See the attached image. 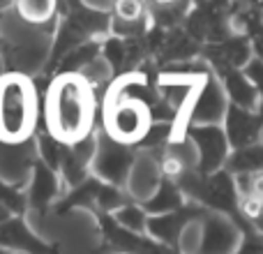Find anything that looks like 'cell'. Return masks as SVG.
I'll list each match as a JSON object with an SVG mask.
<instances>
[{
  "instance_id": "15",
  "label": "cell",
  "mask_w": 263,
  "mask_h": 254,
  "mask_svg": "<svg viewBox=\"0 0 263 254\" xmlns=\"http://www.w3.org/2000/svg\"><path fill=\"white\" fill-rule=\"evenodd\" d=\"M242 69H245V74L252 79V83H254L256 90H259V95H261L259 111H263V60L256 58V56H252V58L247 60V65H245Z\"/></svg>"
},
{
  "instance_id": "12",
  "label": "cell",
  "mask_w": 263,
  "mask_h": 254,
  "mask_svg": "<svg viewBox=\"0 0 263 254\" xmlns=\"http://www.w3.org/2000/svg\"><path fill=\"white\" fill-rule=\"evenodd\" d=\"M111 9H114V26H120L125 30L143 23L148 16L145 0H114Z\"/></svg>"
},
{
  "instance_id": "10",
  "label": "cell",
  "mask_w": 263,
  "mask_h": 254,
  "mask_svg": "<svg viewBox=\"0 0 263 254\" xmlns=\"http://www.w3.org/2000/svg\"><path fill=\"white\" fill-rule=\"evenodd\" d=\"M215 74L222 81L224 93H227L231 104L245 106V109H259L261 95L242 67H219V69H215Z\"/></svg>"
},
{
  "instance_id": "11",
  "label": "cell",
  "mask_w": 263,
  "mask_h": 254,
  "mask_svg": "<svg viewBox=\"0 0 263 254\" xmlns=\"http://www.w3.org/2000/svg\"><path fill=\"white\" fill-rule=\"evenodd\" d=\"M227 169H231L233 173L240 171H263V139L256 143H250L245 148L231 150L227 159Z\"/></svg>"
},
{
  "instance_id": "5",
  "label": "cell",
  "mask_w": 263,
  "mask_h": 254,
  "mask_svg": "<svg viewBox=\"0 0 263 254\" xmlns=\"http://www.w3.org/2000/svg\"><path fill=\"white\" fill-rule=\"evenodd\" d=\"M229 109V97L215 69L210 67L201 77L194 100L187 106V123H222Z\"/></svg>"
},
{
  "instance_id": "3",
  "label": "cell",
  "mask_w": 263,
  "mask_h": 254,
  "mask_svg": "<svg viewBox=\"0 0 263 254\" xmlns=\"http://www.w3.org/2000/svg\"><path fill=\"white\" fill-rule=\"evenodd\" d=\"M40 95L23 72L0 74V143H26L37 130Z\"/></svg>"
},
{
  "instance_id": "8",
  "label": "cell",
  "mask_w": 263,
  "mask_h": 254,
  "mask_svg": "<svg viewBox=\"0 0 263 254\" xmlns=\"http://www.w3.org/2000/svg\"><path fill=\"white\" fill-rule=\"evenodd\" d=\"M222 125L227 130L229 143H231L233 150L245 148V146L263 139V111L259 109H245V106L229 102Z\"/></svg>"
},
{
  "instance_id": "14",
  "label": "cell",
  "mask_w": 263,
  "mask_h": 254,
  "mask_svg": "<svg viewBox=\"0 0 263 254\" xmlns=\"http://www.w3.org/2000/svg\"><path fill=\"white\" fill-rule=\"evenodd\" d=\"M16 14L28 23H46L55 12V0H14Z\"/></svg>"
},
{
  "instance_id": "9",
  "label": "cell",
  "mask_w": 263,
  "mask_h": 254,
  "mask_svg": "<svg viewBox=\"0 0 263 254\" xmlns=\"http://www.w3.org/2000/svg\"><path fill=\"white\" fill-rule=\"evenodd\" d=\"M162 167H159V157H155V153H139L134 155V162L129 167L127 173V192L134 201H145L157 192L159 183H162Z\"/></svg>"
},
{
  "instance_id": "18",
  "label": "cell",
  "mask_w": 263,
  "mask_h": 254,
  "mask_svg": "<svg viewBox=\"0 0 263 254\" xmlns=\"http://www.w3.org/2000/svg\"><path fill=\"white\" fill-rule=\"evenodd\" d=\"M252 224H254V229H256V231L263 233V208H261V213L256 215L254 220H252Z\"/></svg>"
},
{
  "instance_id": "6",
  "label": "cell",
  "mask_w": 263,
  "mask_h": 254,
  "mask_svg": "<svg viewBox=\"0 0 263 254\" xmlns=\"http://www.w3.org/2000/svg\"><path fill=\"white\" fill-rule=\"evenodd\" d=\"M242 231L229 215L208 213L201 217V243H199V252L203 254H217V252H238L240 245Z\"/></svg>"
},
{
  "instance_id": "1",
  "label": "cell",
  "mask_w": 263,
  "mask_h": 254,
  "mask_svg": "<svg viewBox=\"0 0 263 254\" xmlns=\"http://www.w3.org/2000/svg\"><path fill=\"white\" fill-rule=\"evenodd\" d=\"M95 83L86 72L69 69L51 81L44 95V125L51 139L63 146H77L92 134L97 118Z\"/></svg>"
},
{
  "instance_id": "17",
  "label": "cell",
  "mask_w": 263,
  "mask_h": 254,
  "mask_svg": "<svg viewBox=\"0 0 263 254\" xmlns=\"http://www.w3.org/2000/svg\"><path fill=\"white\" fill-rule=\"evenodd\" d=\"M83 3H86L88 7H92V9H111L114 0H83Z\"/></svg>"
},
{
  "instance_id": "16",
  "label": "cell",
  "mask_w": 263,
  "mask_h": 254,
  "mask_svg": "<svg viewBox=\"0 0 263 254\" xmlns=\"http://www.w3.org/2000/svg\"><path fill=\"white\" fill-rule=\"evenodd\" d=\"M250 40H252V51H254V56L263 60V32H252Z\"/></svg>"
},
{
  "instance_id": "2",
  "label": "cell",
  "mask_w": 263,
  "mask_h": 254,
  "mask_svg": "<svg viewBox=\"0 0 263 254\" xmlns=\"http://www.w3.org/2000/svg\"><path fill=\"white\" fill-rule=\"evenodd\" d=\"M148 95V81L139 72H129L111 83L102 104V123L109 139L129 148L143 143L155 123L153 100Z\"/></svg>"
},
{
  "instance_id": "13",
  "label": "cell",
  "mask_w": 263,
  "mask_h": 254,
  "mask_svg": "<svg viewBox=\"0 0 263 254\" xmlns=\"http://www.w3.org/2000/svg\"><path fill=\"white\" fill-rule=\"evenodd\" d=\"M116 222L129 233H148V210L139 204H123L116 210Z\"/></svg>"
},
{
  "instance_id": "19",
  "label": "cell",
  "mask_w": 263,
  "mask_h": 254,
  "mask_svg": "<svg viewBox=\"0 0 263 254\" xmlns=\"http://www.w3.org/2000/svg\"><path fill=\"white\" fill-rule=\"evenodd\" d=\"M150 3H153L155 7H171V5H176L178 0H150Z\"/></svg>"
},
{
  "instance_id": "20",
  "label": "cell",
  "mask_w": 263,
  "mask_h": 254,
  "mask_svg": "<svg viewBox=\"0 0 263 254\" xmlns=\"http://www.w3.org/2000/svg\"><path fill=\"white\" fill-rule=\"evenodd\" d=\"M242 5H252V7H259L263 9V0H240Z\"/></svg>"
},
{
  "instance_id": "4",
  "label": "cell",
  "mask_w": 263,
  "mask_h": 254,
  "mask_svg": "<svg viewBox=\"0 0 263 254\" xmlns=\"http://www.w3.org/2000/svg\"><path fill=\"white\" fill-rule=\"evenodd\" d=\"M185 134L196 146L199 153L196 169L201 173H213L227 167V159L233 148L222 123H185Z\"/></svg>"
},
{
  "instance_id": "7",
  "label": "cell",
  "mask_w": 263,
  "mask_h": 254,
  "mask_svg": "<svg viewBox=\"0 0 263 254\" xmlns=\"http://www.w3.org/2000/svg\"><path fill=\"white\" fill-rule=\"evenodd\" d=\"M201 56H203V60H208V65L213 69L245 67L247 60L254 56V51H252V40L247 32L233 30L231 35H227L224 40L205 42Z\"/></svg>"
}]
</instances>
